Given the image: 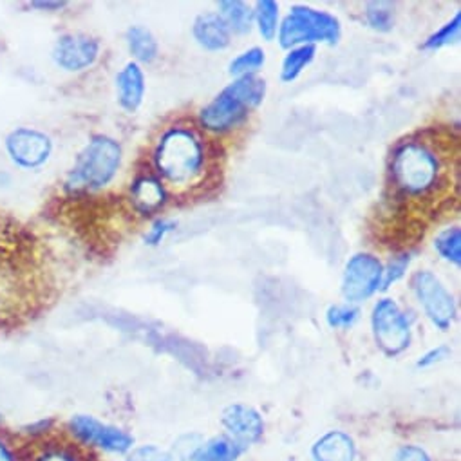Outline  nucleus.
I'll use <instances>...</instances> for the list:
<instances>
[{
  "mask_svg": "<svg viewBox=\"0 0 461 461\" xmlns=\"http://www.w3.org/2000/svg\"><path fill=\"white\" fill-rule=\"evenodd\" d=\"M450 147L425 136L400 141L391 154L389 177L396 199L418 206H430L450 194L452 176Z\"/></svg>",
  "mask_w": 461,
  "mask_h": 461,
  "instance_id": "f257e3e1",
  "label": "nucleus"
},
{
  "mask_svg": "<svg viewBox=\"0 0 461 461\" xmlns=\"http://www.w3.org/2000/svg\"><path fill=\"white\" fill-rule=\"evenodd\" d=\"M156 176L167 190L185 194L201 186L210 174V152L204 138L188 125H172L161 132L152 152Z\"/></svg>",
  "mask_w": 461,
  "mask_h": 461,
  "instance_id": "f03ea898",
  "label": "nucleus"
},
{
  "mask_svg": "<svg viewBox=\"0 0 461 461\" xmlns=\"http://www.w3.org/2000/svg\"><path fill=\"white\" fill-rule=\"evenodd\" d=\"M123 163L122 143L107 134H95L78 152L64 188L69 194H91L107 188Z\"/></svg>",
  "mask_w": 461,
  "mask_h": 461,
  "instance_id": "7ed1b4c3",
  "label": "nucleus"
},
{
  "mask_svg": "<svg viewBox=\"0 0 461 461\" xmlns=\"http://www.w3.org/2000/svg\"><path fill=\"white\" fill-rule=\"evenodd\" d=\"M340 37L342 24L335 15L304 5L292 6L290 14L279 23L277 32L281 48L288 51L301 46H315L317 42L335 46Z\"/></svg>",
  "mask_w": 461,
  "mask_h": 461,
  "instance_id": "20e7f679",
  "label": "nucleus"
},
{
  "mask_svg": "<svg viewBox=\"0 0 461 461\" xmlns=\"http://www.w3.org/2000/svg\"><path fill=\"white\" fill-rule=\"evenodd\" d=\"M62 436L93 454L125 457L136 445L134 436L120 425L100 420L98 416L77 412L62 427Z\"/></svg>",
  "mask_w": 461,
  "mask_h": 461,
  "instance_id": "39448f33",
  "label": "nucleus"
},
{
  "mask_svg": "<svg viewBox=\"0 0 461 461\" xmlns=\"http://www.w3.org/2000/svg\"><path fill=\"white\" fill-rule=\"evenodd\" d=\"M371 330L376 346L387 357H398L411 346V322L394 299L384 297L373 306Z\"/></svg>",
  "mask_w": 461,
  "mask_h": 461,
  "instance_id": "423d86ee",
  "label": "nucleus"
},
{
  "mask_svg": "<svg viewBox=\"0 0 461 461\" xmlns=\"http://www.w3.org/2000/svg\"><path fill=\"white\" fill-rule=\"evenodd\" d=\"M411 290L430 324L447 331L457 315V306L445 285L432 272L418 270L411 277Z\"/></svg>",
  "mask_w": 461,
  "mask_h": 461,
  "instance_id": "0eeeda50",
  "label": "nucleus"
},
{
  "mask_svg": "<svg viewBox=\"0 0 461 461\" xmlns=\"http://www.w3.org/2000/svg\"><path fill=\"white\" fill-rule=\"evenodd\" d=\"M5 150L14 167L21 170H39L50 163L55 143L51 136L37 127H15L5 138Z\"/></svg>",
  "mask_w": 461,
  "mask_h": 461,
  "instance_id": "6e6552de",
  "label": "nucleus"
},
{
  "mask_svg": "<svg viewBox=\"0 0 461 461\" xmlns=\"http://www.w3.org/2000/svg\"><path fill=\"white\" fill-rule=\"evenodd\" d=\"M384 263L369 252H358L351 256L342 274V297L348 304H360L369 301L378 290H382Z\"/></svg>",
  "mask_w": 461,
  "mask_h": 461,
  "instance_id": "1a4fd4ad",
  "label": "nucleus"
},
{
  "mask_svg": "<svg viewBox=\"0 0 461 461\" xmlns=\"http://www.w3.org/2000/svg\"><path fill=\"white\" fill-rule=\"evenodd\" d=\"M102 44L86 33H64L51 48L53 64L66 73H82L100 59Z\"/></svg>",
  "mask_w": 461,
  "mask_h": 461,
  "instance_id": "9d476101",
  "label": "nucleus"
},
{
  "mask_svg": "<svg viewBox=\"0 0 461 461\" xmlns=\"http://www.w3.org/2000/svg\"><path fill=\"white\" fill-rule=\"evenodd\" d=\"M250 111L234 96L221 91L199 111V125L210 134H228L249 122Z\"/></svg>",
  "mask_w": 461,
  "mask_h": 461,
  "instance_id": "9b49d317",
  "label": "nucleus"
},
{
  "mask_svg": "<svg viewBox=\"0 0 461 461\" xmlns=\"http://www.w3.org/2000/svg\"><path fill=\"white\" fill-rule=\"evenodd\" d=\"M221 423L230 438H234L245 447L259 441L265 434L263 416L259 414V411L245 403H232L224 407L221 414Z\"/></svg>",
  "mask_w": 461,
  "mask_h": 461,
  "instance_id": "f8f14e48",
  "label": "nucleus"
},
{
  "mask_svg": "<svg viewBox=\"0 0 461 461\" xmlns=\"http://www.w3.org/2000/svg\"><path fill=\"white\" fill-rule=\"evenodd\" d=\"M168 190L156 174H140L131 183L132 208L141 215H154L167 204Z\"/></svg>",
  "mask_w": 461,
  "mask_h": 461,
  "instance_id": "ddd939ff",
  "label": "nucleus"
},
{
  "mask_svg": "<svg viewBox=\"0 0 461 461\" xmlns=\"http://www.w3.org/2000/svg\"><path fill=\"white\" fill-rule=\"evenodd\" d=\"M145 73L134 60L127 62L116 75V100L125 113H136L145 98Z\"/></svg>",
  "mask_w": 461,
  "mask_h": 461,
  "instance_id": "4468645a",
  "label": "nucleus"
},
{
  "mask_svg": "<svg viewBox=\"0 0 461 461\" xmlns=\"http://www.w3.org/2000/svg\"><path fill=\"white\" fill-rule=\"evenodd\" d=\"M93 456L82 450L78 445L64 438L62 434L42 441L33 447H26V461H91Z\"/></svg>",
  "mask_w": 461,
  "mask_h": 461,
  "instance_id": "2eb2a0df",
  "label": "nucleus"
},
{
  "mask_svg": "<svg viewBox=\"0 0 461 461\" xmlns=\"http://www.w3.org/2000/svg\"><path fill=\"white\" fill-rule=\"evenodd\" d=\"M192 37L199 48L210 53L224 51L232 41V33L228 32L217 14L199 15L192 26Z\"/></svg>",
  "mask_w": 461,
  "mask_h": 461,
  "instance_id": "dca6fc26",
  "label": "nucleus"
},
{
  "mask_svg": "<svg viewBox=\"0 0 461 461\" xmlns=\"http://www.w3.org/2000/svg\"><path fill=\"white\" fill-rule=\"evenodd\" d=\"M312 454L315 461H355L357 445L348 432L330 430L313 443Z\"/></svg>",
  "mask_w": 461,
  "mask_h": 461,
  "instance_id": "f3484780",
  "label": "nucleus"
},
{
  "mask_svg": "<svg viewBox=\"0 0 461 461\" xmlns=\"http://www.w3.org/2000/svg\"><path fill=\"white\" fill-rule=\"evenodd\" d=\"M249 447L241 445L228 434L204 439L194 452L190 461H238Z\"/></svg>",
  "mask_w": 461,
  "mask_h": 461,
  "instance_id": "a211bd4d",
  "label": "nucleus"
},
{
  "mask_svg": "<svg viewBox=\"0 0 461 461\" xmlns=\"http://www.w3.org/2000/svg\"><path fill=\"white\" fill-rule=\"evenodd\" d=\"M230 96H234L238 102H241L250 113L256 111L267 98V80L258 77V75H249V77H240L230 82L224 89Z\"/></svg>",
  "mask_w": 461,
  "mask_h": 461,
  "instance_id": "6ab92c4d",
  "label": "nucleus"
},
{
  "mask_svg": "<svg viewBox=\"0 0 461 461\" xmlns=\"http://www.w3.org/2000/svg\"><path fill=\"white\" fill-rule=\"evenodd\" d=\"M219 17L234 35H247L254 28V8L243 0H221L217 3Z\"/></svg>",
  "mask_w": 461,
  "mask_h": 461,
  "instance_id": "aec40b11",
  "label": "nucleus"
},
{
  "mask_svg": "<svg viewBox=\"0 0 461 461\" xmlns=\"http://www.w3.org/2000/svg\"><path fill=\"white\" fill-rule=\"evenodd\" d=\"M125 42H127V50L132 55L136 64H152L158 55H159V46L156 37L152 35L150 30H147L145 26H131L125 33Z\"/></svg>",
  "mask_w": 461,
  "mask_h": 461,
  "instance_id": "412c9836",
  "label": "nucleus"
},
{
  "mask_svg": "<svg viewBox=\"0 0 461 461\" xmlns=\"http://www.w3.org/2000/svg\"><path fill=\"white\" fill-rule=\"evenodd\" d=\"M12 432L24 447H33V445H39L42 441H48V439L62 434V430H59V421L51 416L32 420Z\"/></svg>",
  "mask_w": 461,
  "mask_h": 461,
  "instance_id": "4be33fe9",
  "label": "nucleus"
},
{
  "mask_svg": "<svg viewBox=\"0 0 461 461\" xmlns=\"http://www.w3.org/2000/svg\"><path fill=\"white\" fill-rule=\"evenodd\" d=\"M315 55H317L315 46H301V48L290 50L281 66V80L285 84L295 82L304 73V69L315 60Z\"/></svg>",
  "mask_w": 461,
  "mask_h": 461,
  "instance_id": "5701e85b",
  "label": "nucleus"
},
{
  "mask_svg": "<svg viewBox=\"0 0 461 461\" xmlns=\"http://www.w3.org/2000/svg\"><path fill=\"white\" fill-rule=\"evenodd\" d=\"M254 24L267 42H272L279 32V5L274 0H259L254 6Z\"/></svg>",
  "mask_w": 461,
  "mask_h": 461,
  "instance_id": "b1692460",
  "label": "nucleus"
},
{
  "mask_svg": "<svg viewBox=\"0 0 461 461\" xmlns=\"http://www.w3.org/2000/svg\"><path fill=\"white\" fill-rule=\"evenodd\" d=\"M434 249L439 258L450 265H461V230L459 226L445 228L434 240Z\"/></svg>",
  "mask_w": 461,
  "mask_h": 461,
  "instance_id": "393cba45",
  "label": "nucleus"
},
{
  "mask_svg": "<svg viewBox=\"0 0 461 461\" xmlns=\"http://www.w3.org/2000/svg\"><path fill=\"white\" fill-rule=\"evenodd\" d=\"M267 55L261 48H250L238 55L228 66V73L234 78L240 77H249V75H258V71L265 66Z\"/></svg>",
  "mask_w": 461,
  "mask_h": 461,
  "instance_id": "a878e982",
  "label": "nucleus"
},
{
  "mask_svg": "<svg viewBox=\"0 0 461 461\" xmlns=\"http://www.w3.org/2000/svg\"><path fill=\"white\" fill-rule=\"evenodd\" d=\"M394 5L391 3H367L366 23L373 32L389 33L394 28Z\"/></svg>",
  "mask_w": 461,
  "mask_h": 461,
  "instance_id": "bb28decb",
  "label": "nucleus"
},
{
  "mask_svg": "<svg viewBox=\"0 0 461 461\" xmlns=\"http://www.w3.org/2000/svg\"><path fill=\"white\" fill-rule=\"evenodd\" d=\"M459 32H461V15L456 14L447 24H443L438 32H434L425 42H423V50L427 51H438L443 50L447 46H452L459 41Z\"/></svg>",
  "mask_w": 461,
  "mask_h": 461,
  "instance_id": "cd10ccee",
  "label": "nucleus"
},
{
  "mask_svg": "<svg viewBox=\"0 0 461 461\" xmlns=\"http://www.w3.org/2000/svg\"><path fill=\"white\" fill-rule=\"evenodd\" d=\"M360 317V310L353 304H333L326 312V322L333 330H351Z\"/></svg>",
  "mask_w": 461,
  "mask_h": 461,
  "instance_id": "c85d7f7f",
  "label": "nucleus"
},
{
  "mask_svg": "<svg viewBox=\"0 0 461 461\" xmlns=\"http://www.w3.org/2000/svg\"><path fill=\"white\" fill-rule=\"evenodd\" d=\"M0 461H26V447L8 429L0 430Z\"/></svg>",
  "mask_w": 461,
  "mask_h": 461,
  "instance_id": "c756f323",
  "label": "nucleus"
},
{
  "mask_svg": "<svg viewBox=\"0 0 461 461\" xmlns=\"http://www.w3.org/2000/svg\"><path fill=\"white\" fill-rule=\"evenodd\" d=\"M411 265V254H400L393 258L387 267H384V279H382V290L391 288L394 283L403 279L407 268Z\"/></svg>",
  "mask_w": 461,
  "mask_h": 461,
  "instance_id": "7c9ffc66",
  "label": "nucleus"
},
{
  "mask_svg": "<svg viewBox=\"0 0 461 461\" xmlns=\"http://www.w3.org/2000/svg\"><path fill=\"white\" fill-rule=\"evenodd\" d=\"M125 461H176V459L170 452L161 450L156 445H138L125 456Z\"/></svg>",
  "mask_w": 461,
  "mask_h": 461,
  "instance_id": "2f4dec72",
  "label": "nucleus"
},
{
  "mask_svg": "<svg viewBox=\"0 0 461 461\" xmlns=\"http://www.w3.org/2000/svg\"><path fill=\"white\" fill-rule=\"evenodd\" d=\"M176 221H170V219H156L152 224H150V228H149V232L145 234V245L147 247H159L165 240H167V236L170 234V232H174L176 230Z\"/></svg>",
  "mask_w": 461,
  "mask_h": 461,
  "instance_id": "473e14b6",
  "label": "nucleus"
},
{
  "mask_svg": "<svg viewBox=\"0 0 461 461\" xmlns=\"http://www.w3.org/2000/svg\"><path fill=\"white\" fill-rule=\"evenodd\" d=\"M204 439L199 436V434H186V436H181L176 443H174V450L170 452L174 456V459H179V461H190V457L194 456V452L199 448V445L203 443Z\"/></svg>",
  "mask_w": 461,
  "mask_h": 461,
  "instance_id": "72a5a7b5",
  "label": "nucleus"
},
{
  "mask_svg": "<svg viewBox=\"0 0 461 461\" xmlns=\"http://www.w3.org/2000/svg\"><path fill=\"white\" fill-rule=\"evenodd\" d=\"M448 357H450V349H448L447 346H438V348H432V349H429L427 353H423V355L418 358L416 367L427 369V367H432V366H436V364L445 362Z\"/></svg>",
  "mask_w": 461,
  "mask_h": 461,
  "instance_id": "f704fd0d",
  "label": "nucleus"
},
{
  "mask_svg": "<svg viewBox=\"0 0 461 461\" xmlns=\"http://www.w3.org/2000/svg\"><path fill=\"white\" fill-rule=\"evenodd\" d=\"M393 461H432V459L421 447L403 445L396 450Z\"/></svg>",
  "mask_w": 461,
  "mask_h": 461,
  "instance_id": "c9c22d12",
  "label": "nucleus"
},
{
  "mask_svg": "<svg viewBox=\"0 0 461 461\" xmlns=\"http://www.w3.org/2000/svg\"><path fill=\"white\" fill-rule=\"evenodd\" d=\"M69 3H60V0H35V3H32L30 6L33 10H39V12H60L64 8H68Z\"/></svg>",
  "mask_w": 461,
  "mask_h": 461,
  "instance_id": "e433bc0d",
  "label": "nucleus"
},
{
  "mask_svg": "<svg viewBox=\"0 0 461 461\" xmlns=\"http://www.w3.org/2000/svg\"><path fill=\"white\" fill-rule=\"evenodd\" d=\"M12 183V176L8 172H0V186H8Z\"/></svg>",
  "mask_w": 461,
  "mask_h": 461,
  "instance_id": "4c0bfd02",
  "label": "nucleus"
},
{
  "mask_svg": "<svg viewBox=\"0 0 461 461\" xmlns=\"http://www.w3.org/2000/svg\"><path fill=\"white\" fill-rule=\"evenodd\" d=\"M5 429H8L6 427V414L0 411V430H5Z\"/></svg>",
  "mask_w": 461,
  "mask_h": 461,
  "instance_id": "58836bf2",
  "label": "nucleus"
}]
</instances>
